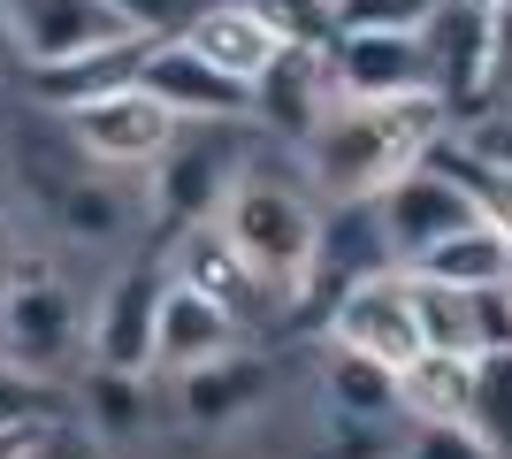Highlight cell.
<instances>
[{
	"label": "cell",
	"mask_w": 512,
	"mask_h": 459,
	"mask_svg": "<svg viewBox=\"0 0 512 459\" xmlns=\"http://www.w3.org/2000/svg\"><path fill=\"white\" fill-rule=\"evenodd\" d=\"M451 108L436 92H406V100H337L314 131L299 138L306 169L329 199H375L390 176L421 169L444 146Z\"/></svg>",
	"instance_id": "6da1fadb"
},
{
	"label": "cell",
	"mask_w": 512,
	"mask_h": 459,
	"mask_svg": "<svg viewBox=\"0 0 512 459\" xmlns=\"http://www.w3.org/2000/svg\"><path fill=\"white\" fill-rule=\"evenodd\" d=\"M222 230L253 253V268L283 299L299 306V291L314 284V253H321V207H314L306 184H291V176L253 161V169L237 176V192L222 199Z\"/></svg>",
	"instance_id": "7a4b0ae2"
},
{
	"label": "cell",
	"mask_w": 512,
	"mask_h": 459,
	"mask_svg": "<svg viewBox=\"0 0 512 459\" xmlns=\"http://www.w3.org/2000/svg\"><path fill=\"white\" fill-rule=\"evenodd\" d=\"M253 115H207V123H176L169 153L153 161V199L146 215L161 230H192V222H214L222 199L237 192V176L253 169Z\"/></svg>",
	"instance_id": "3957f363"
},
{
	"label": "cell",
	"mask_w": 512,
	"mask_h": 459,
	"mask_svg": "<svg viewBox=\"0 0 512 459\" xmlns=\"http://www.w3.org/2000/svg\"><path fill=\"white\" fill-rule=\"evenodd\" d=\"M62 131H69V153L85 161V169H107V176H146L161 153H169L176 138V115L153 100L138 77L115 92H92V100H77V108L62 115Z\"/></svg>",
	"instance_id": "277c9868"
},
{
	"label": "cell",
	"mask_w": 512,
	"mask_h": 459,
	"mask_svg": "<svg viewBox=\"0 0 512 459\" xmlns=\"http://www.w3.org/2000/svg\"><path fill=\"white\" fill-rule=\"evenodd\" d=\"M85 352V314H77V291L54 276V268H16L0 284V360H16L31 375H54Z\"/></svg>",
	"instance_id": "5b68a950"
},
{
	"label": "cell",
	"mask_w": 512,
	"mask_h": 459,
	"mask_svg": "<svg viewBox=\"0 0 512 459\" xmlns=\"http://www.w3.org/2000/svg\"><path fill=\"white\" fill-rule=\"evenodd\" d=\"M375 215H383V238H390V253H398V268H413L428 245H444L451 230H467V222L482 215V199H474V184L451 169L444 153H428L421 169L390 176L383 192H375Z\"/></svg>",
	"instance_id": "8992f818"
},
{
	"label": "cell",
	"mask_w": 512,
	"mask_h": 459,
	"mask_svg": "<svg viewBox=\"0 0 512 459\" xmlns=\"http://www.w3.org/2000/svg\"><path fill=\"white\" fill-rule=\"evenodd\" d=\"M169 276H176V284H192V291H207V299L222 306L237 329H260V314H268V322H276V314H291V299H283V291L253 268V253L222 230V215H214V222H192V230H176Z\"/></svg>",
	"instance_id": "52a82bcc"
},
{
	"label": "cell",
	"mask_w": 512,
	"mask_h": 459,
	"mask_svg": "<svg viewBox=\"0 0 512 459\" xmlns=\"http://www.w3.org/2000/svg\"><path fill=\"white\" fill-rule=\"evenodd\" d=\"M329 345L367 352L383 368H406L421 360V314H413V276L406 268H375V276H352L329 306Z\"/></svg>",
	"instance_id": "ba28073f"
},
{
	"label": "cell",
	"mask_w": 512,
	"mask_h": 459,
	"mask_svg": "<svg viewBox=\"0 0 512 459\" xmlns=\"http://www.w3.org/2000/svg\"><path fill=\"white\" fill-rule=\"evenodd\" d=\"M161 291H169V268L161 261H130L107 276V291L85 314V352L92 368H138L153 375V314H161Z\"/></svg>",
	"instance_id": "9c48e42d"
},
{
	"label": "cell",
	"mask_w": 512,
	"mask_h": 459,
	"mask_svg": "<svg viewBox=\"0 0 512 459\" xmlns=\"http://www.w3.org/2000/svg\"><path fill=\"white\" fill-rule=\"evenodd\" d=\"M329 77H337V100H406V92H436L421 31H337V39H329Z\"/></svg>",
	"instance_id": "30bf717a"
},
{
	"label": "cell",
	"mask_w": 512,
	"mask_h": 459,
	"mask_svg": "<svg viewBox=\"0 0 512 459\" xmlns=\"http://www.w3.org/2000/svg\"><path fill=\"white\" fill-rule=\"evenodd\" d=\"M8 31H16V62H31V69L138 39L107 0H8Z\"/></svg>",
	"instance_id": "8fae6325"
},
{
	"label": "cell",
	"mask_w": 512,
	"mask_h": 459,
	"mask_svg": "<svg viewBox=\"0 0 512 459\" xmlns=\"http://www.w3.org/2000/svg\"><path fill=\"white\" fill-rule=\"evenodd\" d=\"M138 85L176 115V123H207V115H253V92L222 77L207 54H192L184 39H153L138 62Z\"/></svg>",
	"instance_id": "7c38bea8"
},
{
	"label": "cell",
	"mask_w": 512,
	"mask_h": 459,
	"mask_svg": "<svg viewBox=\"0 0 512 459\" xmlns=\"http://www.w3.org/2000/svg\"><path fill=\"white\" fill-rule=\"evenodd\" d=\"M176 39L192 46V54H207L214 69H222V77H237V85L253 92L260 77H268V69L283 62V31L268 16H260L253 0H207V8H199L192 23H184V31H176Z\"/></svg>",
	"instance_id": "4fadbf2b"
},
{
	"label": "cell",
	"mask_w": 512,
	"mask_h": 459,
	"mask_svg": "<svg viewBox=\"0 0 512 459\" xmlns=\"http://www.w3.org/2000/svg\"><path fill=\"white\" fill-rule=\"evenodd\" d=\"M421 39H428V69H436V100H444L451 115L490 108V16L444 0V8L421 23Z\"/></svg>",
	"instance_id": "5bb4252c"
},
{
	"label": "cell",
	"mask_w": 512,
	"mask_h": 459,
	"mask_svg": "<svg viewBox=\"0 0 512 459\" xmlns=\"http://www.w3.org/2000/svg\"><path fill=\"white\" fill-rule=\"evenodd\" d=\"M230 345H245V329H237L207 291H192V284H176V276H169L161 314H153V375H169V383H176V375L222 360Z\"/></svg>",
	"instance_id": "9a60e30c"
},
{
	"label": "cell",
	"mask_w": 512,
	"mask_h": 459,
	"mask_svg": "<svg viewBox=\"0 0 512 459\" xmlns=\"http://www.w3.org/2000/svg\"><path fill=\"white\" fill-rule=\"evenodd\" d=\"M329 108H337L329 46H283V62L253 85V123H268V131H283V138H306Z\"/></svg>",
	"instance_id": "2e32d148"
},
{
	"label": "cell",
	"mask_w": 512,
	"mask_h": 459,
	"mask_svg": "<svg viewBox=\"0 0 512 459\" xmlns=\"http://www.w3.org/2000/svg\"><path fill=\"white\" fill-rule=\"evenodd\" d=\"M268 398V360L245 345H230L222 360H207V368L176 375V406H184V421L192 429H230V421H245Z\"/></svg>",
	"instance_id": "e0dca14e"
},
{
	"label": "cell",
	"mask_w": 512,
	"mask_h": 459,
	"mask_svg": "<svg viewBox=\"0 0 512 459\" xmlns=\"http://www.w3.org/2000/svg\"><path fill=\"white\" fill-rule=\"evenodd\" d=\"M146 46H153V39H123V46H100V54H77V62H46V69H31L23 85H31V100H39V108L69 115L77 100H92V92L130 85V77H138V62H146Z\"/></svg>",
	"instance_id": "ac0fdd59"
},
{
	"label": "cell",
	"mask_w": 512,
	"mask_h": 459,
	"mask_svg": "<svg viewBox=\"0 0 512 459\" xmlns=\"http://www.w3.org/2000/svg\"><path fill=\"white\" fill-rule=\"evenodd\" d=\"M375 268H398L383 238V215H375V199H337L329 215H321V253H314V276H375Z\"/></svg>",
	"instance_id": "d6986e66"
},
{
	"label": "cell",
	"mask_w": 512,
	"mask_h": 459,
	"mask_svg": "<svg viewBox=\"0 0 512 459\" xmlns=\"http://www.w3.org/2000/svg\"><path fill=\"white\" fill-rule=\"evenodd\" d=\"M413 276H436V284H459V291L512 284V238L490 215H474L467 230H451L444 245H428L421 261H413Z\"/></svg>",
	"instance_id": "ffe728a7"
},
{
	"label": "cell",
	"mask_w": 512,
	"mask_h": 459,
	"mask_svg": "<svg viewBox=\"0 0 512 459\" xmlns=\"http://www.w3.org/2000/svg\"><path fill=\"white\" fill-rule=\"evenodd\" d=\"M467 406H474V352H421L398 368V414L467 421Z\"/></svg>",
	"instance_id": "44dd1931"
},
{
	"label": "cell",
	"mask_w": 512,
	"mask_h": 459,
	"mask_svg": "<svg viewBox=\"0 0 512 459\" xmlns=\"http://www.w3.org/2000/svg\"><path fill=\"white\" fill-rule=\"evenodd\" d=\"M321 406L344 421H390L398 414V368L367 360V352L329 345V368H321Z\"/></svg>",
	"instance_id": "7402d4cb"
},
{
	"label": "cell",
	"mask_w": 512,
	"mask_h": 459,
	"mask_svg": "<svg viewBox=\"0 0 512 459\" xmlns=\"http://www.w3.org/2000/svg\"><path fill=\"white\" fill-rule=\"evenodd\" d=\"M146 414H153V391L138 368H92L85 375V421L100 444H130L146 429Z\"/></svg>",
	"instance_id": "603a6c76"
},
{
	"label": "cell",
	"mask_w": 512,
	"mask_h": 459,
	"mask_svg": "<svg viewBox=\"0 0 512 459\" xmlns=\"http://www.w3.org/2000/svg\"><path fill=\"white\" fill-rule=\"evenodd\" d=\"M413 314H421V345L428 352H482L474 345V291L436 284V276H413Z\"/></svg>",
	"instance_id": "cb8c5ba5"
},
{
	"label": "cell",
	"mask_w": 512,
	"mask_h": 459,
	"mask_svg": "<svg viewBox=\"0 0 512 459\" xmlns=\"http://www.w3.org/2000/svg\"><path fill=\"white\" fill-rule=\"evenodd\" d=\"M467 429L490 444L497 459H512V352H474V406Z\"/></svg>",
	"instance_id": "d4e9b609"
},
{
	"label": "cell",
	"mask_w": 512,
	"mask_h": 459,
	"mask_svg": "<svg viewBox=\"0 0 512 459\" xmlns=\"http://www.w3.org/2000/svg\"><path fill=\"white\" fill-rule=\"evenodd\" d=\"M54 215L77 230V238H123L130 230V199L100 176H69V184H54Z\"/></svg>",
	"instance_id": "484cf974"
},
{
	"label": "cell",
	"mask_w": 512,
	"mask_h": 459,
	"mask_svg": "<svg viewBox=\"0 0 512 459\" xmlns=\"http://www.w3.org/2000/svg\"><path fill=\"white\" fill-rule=\"evenodd\" d=\"M54 414H69L62 383L16 368V360H0V437H23V429H39V421H54Z\"/></svg>",
	"instance_id": "4316f807"
},
{
	"label": "cell",
	"mask_w": 512,
	"mask_h": 459,
	"mask_svg": "<svg viewBox=\"0 0 512 459\" xmlns=\"http://www.w3.org/2000/svg\"><path fill=\"white\" fill-rule=\"evenodd\" d=\"M0 459H107V444L92 437V421L54 414V421H39V429H23Z\"/></svg>",
	"instance_id": "83f0119b"
},
{
	"label": "cell",
	"mask_w": 512,
	"mask_h": 459,
	"mask_svg": "<svg viewBox=\"0 0 512 459\" xmlns=\"http://www.w3.org/2000/svg\"><path fill=\"white\" fill-rule=\"evenodd\" d=\"M444 0H329L337 31H421Z\"/></svg>",
	"instance_id": "f1b7e54d"
},
{
	"label": "cell",
	"mask_w": 512,
	"mask_h": 459,
	"mask_svg": "<svg viewBox=\"0 0 512 459\" xmlns=\"http://www.w3.org/2000/svg\"><path fill=\"white\" fill-rule=\"evenodd\" d=\"M436 153H444L451 169L467 176V184H474V199H482V215H490L497 230H505V238H512V169H505V161H467V153L451 146V138H444V146H436Z\"/></svg>",
	"instance_id": "f546056e"
},
{
	"label": "cell",
	"mask_w": 512,
	"mask_h": 459,
	"mask_svg": "<svg viewBox=\"0 0 512 459\" xmlns=\"http://www.w3.org/2000/svg\"><path fill=\"white\" fill-rule=\"evenodd\" d=\"M406 459H497V452H490L482 437H474L467 421H413Z\"/></svg>",
	"instance_id": "4dcf8cb0"
},
{
	"label": "cell",
	"mask_w": 512,
	"mask_h": 459,
	"mask_svg": "<svg viewBox=\"0 0 512 459\" xmlns=\"http://www.w3.org/2000/svg\"><path fill=\"white\" fill-rule=\"evenodd\" d=\"M107 8H115V16H123L138 39H176V31H184V23L207 8V0H107Z\"/></svg>",
	"instance_id": "1f68e13d"
},
{
	"label": "cell",
	"mask_w": 512,
	"mask_h": 459,
	"mask_svg": "<svg viewBox=\"0 0 512 459\" xmlns=\"http://www.w3.org/2000/svg\"><path fill=\"white\" fill-rule=\"evenodd\" d=\"M474 345L482 352H512V284H482L474 291Z\"/></svg>",
	"instance_id": "d6a6232c"
},
{
	"label": "cell",
	"mask_w": 512,
	"mask_h": 459,
	"mask_svg": "<svg viewBox=\"0 0 512 459\" xmlns=\"http://www.w3.org/2000/svg\"><path fill=\"white\" fill-rule=\"evenodd\" d=\"M490 108H512V8L490 16Z\"/></svg>",
	"instance_id": "836d02e7"
},
{
	"label": "cell",
	"mask_w": 512,
	"mask_h": 459,
	"mask_svg": "<svg viewBox=\"0 0 512 459\" xmlns=\"http://www.w3.org/2000/svg\"><path fill=\"white\" fill-rule=\"evenodd\" d=\"M16 62V31H8V0H0V69Z\"/></svg>",
	"instance_id": "e575fe53"
},
{
	"label": "cell",
	"mask_w": 512,
	"mask_h": 459,
	"mask_svg": "<svg viewBox=\"0 0 512 459\" xmlns=\"http://www.w3.org/2000/svg\"><path fill=\"white\" fill-rule=\"evenodd\" d=\"M459 8H482V16H497V8H512V0H459Z\"/></svg>",
	"instance_id": "d590c367"
},
{
	"label": "cell",
	"mask_w": 512,
	"mask_h": 459,
	"mask_svg": "<svg viewBox=\"0 0 512 459\" xmlns=\"http://www.w3.org/2000/svg\"><path fill=\"white\" fill-rule=\"evenodd\" d=\"M8 444H16V437H0V452H8Z\"/></svg>",
	"instance_id": "8d00e7d4"
}]
</instances>
